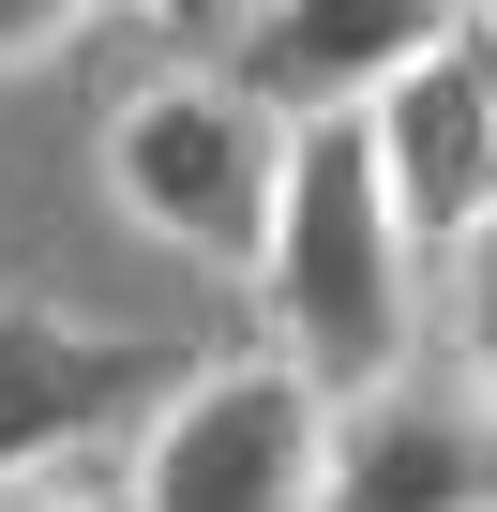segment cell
Wrapping results in <instances>:
<instances>
[{
	"mask_svg": "<svg viewBox=\"0 0 497 512\" xmlns=\"http://www.w3.org/2000/svg\"><path fill=\"white\" fill-rule=\"evenodd\" d=\"M362 136H377V181H392V226H407V256H452L497 226V31L467 16L452 46H422L377 106H362Z\"/></svg>",
	"mask_w": 497,
	"mask_h": 512,
	"instance_id": "277c9868",
	"label": "cell"
},
{
	"mask_svg": "<svg viewBox=\"0 0 497 512\" xmlns=\"http://www.w3.org/2000/svg\"><path fill=\"white\" fill-rule=\"evenodd\" d=\"M317 512H497V407L482 392H362L332 407Z\"/></svg>",
	"mask_w": 497,
	"mask_h": 512,
	"instance_id": "52a82bcc",
	"label": "cell"
},
{
	"mask_svg": "<svg viewBox=\"0 0 497 512\" xmlns=\"http://www.w3.org/2000/svg\"><path fill=\"white\" fill-rule=\"evenodd\" d=\"M272 181H287V121L226 76H151L106 121V196L121 226H151L196 272H257L272 256Z\"/></svg>",
	"mask_w": 497,
	"mask_h": 512,
	"instance_id": "7a4b0ae2",
	"label": "cell"
},
{
	"mask_svg": "<svg viewBox=\"0 0 497 512\" xmlns=\"http://www.w3.org/2000/svg\"><path fill=\"white\" fill-rule=\"evenodd\" d=\"M151 16H166V31H211V16H226V0H151Z\"/></svg>",
	"mask_w": 497,
	"mask_h": 512,
	"instance_id": "8fae6325",
	"label": "cell"
},
{
	"mask_svg": "<svg viewBox=\"0 0 497 512\" xmlns=\"http://www.w3.org/2000/svg\"><path fill=\"white\" fill-rule=\"evenodd\" d=\"M332 392L302 362H196L136 452V512H317Z\"/></svg>",
	"mask_w": 497,
	"mask_h": 512,
	"instance_id": "3957f363",
	"label": "cell"
},
{
	"mask_svg": "<svg viewBox=\"0 0 497 512\" xmlns=\"http://www.w3.org/2000/svg\"><path fill=\"white\" fill-rule=\"evenodd\" d=\"M0 512H91V497H61V482H0Z\"/></svg>",
	"mask_w": 497,
	"mask_h": 512,
	"instance_id": "30bf717a",
	"label": "cell"
},
{
	"mask_svg": "<svg viewBox=\"0 0 497 512\" xmlns=\"http://www.w3.org/2000/svg\"><path fill=\"white\" fill-rule=\"evenodd\" d=\"M467 31V0H257V61H241V91H257L272 121H362L422 46Z\"/></svg>",
	"mask_w": 497,
	"mask_h": 512,
	"instance_id": "8992f818",
	"label": "cell"
},
{
	"mask_svg": "<svg viewBox=\"0 0 497 512\" xmlns=\"http://www.w3.org/2000/svg\"><path fill=\"white\" fill-rule=\"evenodd\" d=\"M482 31H497V0H482Z\"/></svg>",
	"mask_w": 497,
	"mask_h": 512,
	"instance_id": "7c38bea8",
	"label": "cell"
},
{
	"mask_svg": "<svg viewBox=\"0 0 497 512\" xmlns=\"http://www.w3.org/2000/svg\"><path fill=\"white\" fill-rule=\"evenodd\" d=\"M272 362H302L332 407L392 392L407 362V317H422V256L392 226V181H377V136L362 121H287V181H272Z\"/></svg>",
	"mask_w": 497,
	"mask_h": 512,
	"instance_id": "6da1fadb",
	"label": "cell"
},
{
	"mask_svg": "<svg viewBox=\"0 0 497 512\" xmlns=\"http://www.w3.org/2000/svg\"><path fill=\"white\" fill-rule=\"evenodd\" d=\"M181 377L196 362L151 347V332H76L46 302H0V482H31L46 452H76L91 422H121V407H151Z\"/></svg>",
	"mask_w": 497,
	"mask_h": 512,
	"instance_id": "5b68a950",
	"label": "cell"
},
{
	"mask_svg": "<svg viewBox=\"0 0 497 512\" xmlns=\"http://www.w3.org/2000/svg\"><path fill=\"white\" fill-rule=\"evenodd\" d=\"M91 16H106V0H0V61H61Z\"/></svg>",
	"mask_w": 497,
	"mask_h": 512,
	"instance_id": "9c48e42d",
	"label": "cell"
},
{
	"mask_svg": "<svg viewBox=\"0 0 497 512\" xmlns=\"http://www.w3.org/2000/svg\"><path fill=\"white\" fill-rule=\"evenodd\" d=\"M452 332H467V392L497 407V226L452 256Z\"/></svg>",
	"mask_w": 497,
	"mask_h": 512,
	"instance_id": "ba28073f",
	"label": "cell"
}]
</instances>
